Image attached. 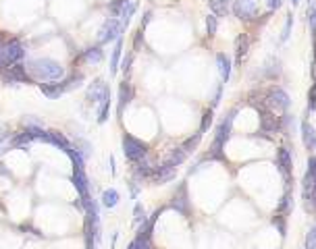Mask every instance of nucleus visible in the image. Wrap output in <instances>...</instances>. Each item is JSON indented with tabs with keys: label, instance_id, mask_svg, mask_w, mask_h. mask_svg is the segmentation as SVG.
I'll use <instances>...</instances> for the list:
<instances>
[{
	"label": "nucleus",
	"instance_id": "f257e3e1",
	"mask_svg": "<svg viewBox=\"0 0 316 249\" xmlns=\"http://www.w3.org/2000/svg\"><path fill=\"white\" fill-rule=\"evenodd\" d=\"M237 108L223 118V121L217 125V133H215V139H212V145H210V152L206 154V160H219V162H225L227 156H225V145L231 139V133H233V123H235V116H237Z\"/></svg>",
	"mask_w": 316,
	"mask_h": 249
},
{
	"label": "nucleus",
	"instance_id": "f03ea898",
	"mask_svg": "<svg viewBox=\"0 0 316 249\" xmlns=\"http://www.w3.org/2000/svg\"><path fill=\"white\" fill-rule=\"evenodd\" d=\"M27 73L32 75L34 81H60L65 79V67L52 58H34L27 63Z\"/></svg>",
	"mask_w": 316,
	"mask_h": 249
},
{
	"label": "nucleus",
	"instance_id": "7ed1b4c3",
	"mask_svg": "<svg viewBox=\"0 0 316 249\" xmlns=\"http://www.w3.org/2000/svg\"><path fill=\"white\" fill-rule=\"evenodd\" d=\"M27 56V48L19 37L4 39V44L0 46V71H4L11 65L23 63Z\"/></svg>",
	"mask_w": 316,
	"mask_h": 249
},
{
	"label": "nucleus",
	"instance_id": "20e7f679",
	"mask_svg": "<svg viewBox=\"0 0 316 249\" xmlns=\"http://www.w3.org/2000/svg\"><path fill=\"white\" fill-rule=\"evenodd\" d=\"M262 100L272 112H281V114L287 112L291 106V98L281 85H271L267 92L262 94Z\"/></svg>",
	"mask_w": 316,
	"mask_h": 249
},
{
	"label": "nucleus",
	"instance_id": "39448f33",
	"mask_svg": "<svg viewBox=\"0 0 316 249\" xmlns=\"http://www.w3.org/2000/svg\"><path fill=\"white\" fill-rule=\"evenodd\" d=\"M123 154H125V158L131 164H137V162H141V160H146V158H148V145L141 142V139L125 133L123 135Z\"/></svg>",
	"mask_w": 316,
	"mask_h": 249
},
{
	"label": "nucleus",
	"instance_id": "423d86ee",
	"mask_svg": "<svg viewBox=\"0 0 316 249\" xmlns=\"http://www.w3.org/2000/svg\"><path fill=\"white\" fill-rule=\"evenodd\" d=\"M123 32H125L123 21H121L119 17H108L106 21L102 23L100 32H98V44L104 46V44H110V42H117Z\"/></svg>",
	"mask_w": 316,
	"mask_h": 249
},
{
	"label": "nucleus",
	"instance_id": "0eeeda50",
	"mask_svg": "<svg viewBox=\"0 0 316 249\" xmlns=\"http://www.w3.org/2000/svg\"><path fill=\"white\" fill-rule=\"evenodd\" d=\"M0 81L6 85H19V83H32L34 79L27 73V65L17 63V65H11L8 69H4V71H0Z\"/></svg>",
	"mask_w": 316,
	"mask_h": 249
},
{
	"label": "nucleus",
	"instance_id": "6e6552de",
	"mask_svg": "<svg viewBox=\"0 0 316 249\" xmlns=\"http://www.w3.org/2000/svg\"><path fill=\"white\" fill-rule=\"evenodd\" d=\"M231 13L237 17L241 23H252L258 17V2L256 0H233L231 2Z\"/></svg>",
	"mask_w": 316,
	"mask_h": 249
},
{
	"label": "nucleus",
	"instance_id": "1a4fd4ad",
	"mask_svg": "<svg viewBox=\"0 0 316 249\" xmlns=\"http://www.w3.org/2000/svg\"><path fill=\"white\" fill-rule=\"evenodd\" d=\"M171 210H175V212H179V214H183V216H189V212H191V204H189V193H187V185L185 183H181L179 185V189L175 191V195H173V199H171Z\"/></svg>",
	"mask_w": 316,
	"mask_h": 249
},
{
	"label": "nucleus",
	"instance_id": "9d476101",
	"mask_svg": "<svg viewBox=\"0 0 316 249\" xmlns=\"http://www.w3.org/2000/svg\"><path fill=\"white\" fill-rule=\"evenodd\" d=\"M274 162H277V168H279V173L283 175V178L289 183V181H291V173H293V158H291V152H289L287 147H279Z\"/></svg>",
	"mask_w": 316,
	"mask_h": 249
},
{
	"label": "nucleus",
	"instance_id": "9b49d317",
	"mask_svg": "<svg viewBox=\"0 0 316 249\" xmlns=\"http://www.w3.org/2000/svg\"><path fill=\"white\" fill-rule=\"evenodd\" d=\"M175 177H177V168L165 160L162 164L154 166V173H152V178H150V181L154 183V185H165V183L173 181Z\"/></svg>",
	"mask_w": 316,
	"mask_h": 249
},
{
	"label": "nucleus",
	"instance_id": "f8f14e48",
	"mask_svg": "<svg viewBox=\"0 0 316 249\" xmlns=\"http://www.w3.org/2000/svg\"><path fill=\"white\" fill-rule=\"evenodd\" d=\"M44 143H50V145H54V147H58L60 152H65L67 156L71 154V149H73L75 145L69 142V139L63 135V133H58V131H46V135H44Z\"/></svg>",
	"mask_w": 316,
	"mask_h": 249
},
{
	"label": "nucleus",
	"instance_id": "ddd939ff",
	"mask_svg": "<svg viewBox=\"0 0 316 249\" xmlns=\"http://www.w3.org/2000/svg\"><path fill=\"white\" fill-rule=\"evenodd\" d=\"M71 183L75 185L79 197H88L90 193V178L86 175V168H73V175H71Z\"/></svg>",
	"mask_w": 316,
	"mask_h": 249
},
{
	"label": "nucleus",
	"instance_id": "4468645a",
	"mask_svg": "<svg viewBox=\"0 0 316 249\" xmlns=\"http://www.w3.org/2000/svg\"><path fill=\"white\" fill-rule=\"evenodd\" d=\"M108 94H110V87L102 81V79H96V81L88 87V100L91 104H100Z\"/></svg>",
	"mask_w": 316,
	"mask_h": 249
},
{
	"label": "nucleus",
	"instance_id": "2eb2a0df",
	"mask_svg": "<svg viewBox=\"0 0 316 249\" xmlns=\"http://www.w3.org/2000/svg\"><path fill=\"white\" fill-rule=\"evenodd\" d=\"M134 100V87H131V83H127V81H123L119 85V106H117V112H119V116L123 114V110H125V106H129V102Z\"/></svg>",
	"mask_w": 316,
	"mask_h": 249
},
{
	"label": "nucleus",
	"instance_id": "dca6fc26",
	"mask_svg": "<svg viewBox=\"0 0 316 249\" xmlns=\"http://www.w3.org/2000/svg\"><path fill=\"white\" fill-rule=\"evenodd\" d=\"M217 67H219V75H221V81L227 83L231 79V71H233V63L231 58L225 52H219L217 54Z\"/></svg>",
	"mask_w": 316,
	"mask_h": 249
},
{
	"label": "nucleus",
	"instance_id": "f3484780",
	"mask_svg": "<svg viewBox=\"0 0 316 249\" xmlns=\"http://www.w3.org/2000/svg\"><path fill=\"white\" fill-rule=\"evenodd\" d=\"M302 142L308 152H314L316 149V131L308 121H302Z\"/></svg>",
	"mask_w": 316,
	"mask_h": 249
},
{
	"label": "nucleus",
	"instance_id": "a211bd4d",
	"mask_svg": "<svg viewBox=\"0 0 316 249\" xmlns=\"http://www.w3.org/2000/svg\"><path fill=\"white\" fill-rule=\"evenodd\" d=\"M40 89L48 100H58L60 96L65 94V87L60 81H48V83H40Z\"/></svg>",
	"mask_w": 316,
	"mask_h": 249
},
{
	"label": "nucleus",
	"instance_id": "6ab92c4d",
	"mask_svg": "<svg viewBox=\"0 0 316 249\" xmlns=\"http://www.w3.org/2000/svg\"><path fill=\"white\" fill-rule=\"evenodd\" d=\"M248 48H250V37L248 34H239L235 39V65H241L243 58L248 54Z\"/></svg>",
	"mask_w": 316,
	"mask_h": 249
},
{
	"label": "nucleus",
	"instance_id": "aec40b11",
	"mask_svg": "<svg viewBox=\"0 0 316 249\" xmlns=\"http://www.w3.org/2000/svg\"><path fill=\"white\" fill-rule=\"evenodd\" d=\"M102 58H104V50H102V46H91V48H88V50L81 52V61H86L90 65L102 63Z\"/></svg>",
	"mask_w": 316,
	"mask_h": 249
},
{
	"label": "nucleus",
	"instance_id": "412c9836",
	"mask_svg": "<svg viewBox=\"0 0 316 249\" xmlns=\"http://www.w3.org/2000/svg\"><path fill=\"white\" fill-rule=\"evenodd\" d=\"M121 56H123V37H119L115 42V50L113 54H110V75H117L119 67H121Z\"/></svg>",
	"mask_w": 316,
	"mask_h": 249
},
{
	"label": "nucleus",
	"instance_id": "4be33fe9",
	"mask_svg": "<svg viewBox=\"0 0 316 249\" xmlns=\"http://www.w3.org/2000/svg\"><path fill=\"white\" fill-rule=\"evenodd\" d=\"M102 206L104 208H108V210H113V208H117L119 206V199H121V195H119V191L117 189H104V191H102Z\"/></svg>",
	"mask_w": 316,
	"mask_h": 249
},
{
	"label": "nucleus",
	"instance_id": "5701e85b",
	"mask_svg": "<svg viewBox=\"0 0 316 249\" xmlns=\"http://www.w3.org/2000/svg\"><path fill=\"white\" fill-rule=\"evenodd\" d=\"M229 2H233V0H208V6L217 17H227L231 13Z\"/></svg>",
	"mask_w": 316,
	"mask_h": 249
},
{
	"label": "nucleus",
	"instance_id": "b1692460",
	"mask_svg": "<svg viewBox=\"0 0 316 249\" xmlns=\"http://www.w3.org/2000/svg\"><path fill=\"white\" fill-rule=\"evenodd\" d=\"M279 75H281V61H279L277 56H271L269 63H267V67H264V77L277 79Z\"/></svg>",
	"mask_w": 316,
	"mask_h": 249
},
{
	"label": "nucleus",
	"instance_id": "393cba45",
	"mask_svg": "<svg viewBox=\"0 0 316 249\" xmlns=\"http://www.w3.org/2000/svg\"><path fill=\"white\" fill-rule=\"evenodd\" d=\"M187 158H189V154H187V152H185V149H183V147L179 145V147H175V149H173V152L169 154V158H167V162H169V164H173V166H175V168H177V166H181L183 162H185V160H187Z\"/></svg>",
	"mask_w": 316,
	"mask_h": 249
},
{
	"label": "nucleus",
	"instance_id": "a878e982",
	"mask_svg": "<svg viewBox=\"0 0 316 249\" xmlns=\"http://www.w3.org/2000/svg\"><path fill=\"white\" fill-rule=\"evenodd\" d=\"M29 143H32V139L27 137L25 131H21V133H15L11 137V143H8V147H11V149H27Z\"/></svg>",
	"mask_w": 316,
	"mask_h": 249
},
{
	"label": "nucleus",
	"instance_id": "bb28decb",
	"mask_svg": "<svg viewBox=\"0 0 316 249\" xmlns=\"http://www.w3.org/2000/svg\"><path fill=\"white\" fill-rule=\"evenodd\" d=\"M84 75L81 73H73L71 77H67V79H60V83H63V87H65V94L67 92H73V89H77L81 83H84Z\"/></svg>",
	"mask_w": 316,
	"mask_h": 249
},
{
	"label": "nucleus",
	"instance_id": "cd10ccee",
	"mask_svg": "<svg viewBox=\"0 0 316 249\" xmlns=\"http://www.w3.org/2000/svg\"><path fill=\"white\" fill-rule=\"evenodd\" d=\"M293 210V199H291V193L287 191L283 197H281V202L277 206V210H274V214H281V216H289Z\"/></svg>",
	"mask_w": 316,
	"mask_h": 249
},
{
	"label": "nucleus",
	"instance_id": "c85d7f7f",
	"mask_svg": "<svg viewBox=\"0 0 316 249\" xmlns=\"http://www.w3.org/2000/svg\"><path fill=\"white\" fill-rule=\"evenodd\" d=\"M108 114H110V94L98 104V118H96V121H98L100 125L106 123V121H108Z\"/></svg>",
	"mask_w": 316,
	"mask_h": 249
},
{
	"label": "nucleus",
	"instance_id": "c756f323",
	"mask_svg": "<svg viewBox=\"0 0 316 249\" xmlns=\"http://www.w3.org/2000/svg\"><path fill=\"white\" fill-rule=\"evenodd\" d=\"M202 135H204V133H202V131H198L196 135H191V137H187V139H185V142H183V143H181V147H183V149H185V152H187V154L191 156L193 152H196V147L200 145V142H202Z\"/></svg>",
	"mask_w": 316,
	"mask_h": 249
},
{
	"label": "nucleus",
	"instance_id": "7c9ffc66",
	"mask_svg": "<svg viewBox=\"0 0 316 249\" xmlns=\"http://www.w3.org/2000/svg\"><path fill=\"white\" fill-rule=\"evenodd\" d=\"M135 11H137V2H134V0H127V4L123 6V13H121V21H123V25L127 27L129 25V21H131V17L135 15Z\"/></svg>",
	"mask_w": 316,
	"mask_h": 249
},
{
	"label": "nucleus",
	"instance_id": "2f4dec72",
	"mask_svg": "<svg viewBox=\"0 0 316 249\" xmlns=\"http://www.w3.org/2000/svg\"><path fill=\"white\" fill-rule=\"evenodd\" d=\"M217 29H219V17L215 13H210L206 17V36L208 37H215L217 36Z\"/></svg>",
	"mask_w": 316,
	"mask_h": 249
},
{
	"label": "nucleus",
	"instance_id": "473e14b6",
	"mask_svg": "<svg viewBox=\"0 0 316 249\" xmlns=\"http://www.w3.org/2000/svg\"><path fill=\"white\" fill-rule=\"evenodd\" d=\"M212 118H215V108H206L204 110V114H202V125H200V131L202 133H206L208 129H210V125H212Z\"/></svg>",
	"mask_w": 316,
	"mask_h": 249
},
{
	"label": "nucleus",
	"instance_id": "72a5a7b5",
	"mask_svg": "<svg viewBox=\"0 0 316 249\" xmlns=\"http://www.w3.org/2000/svg\"><path fill=\"white\" fill-rule=\"evenodd\" d=\"M272 224L277 226V231L281 237L287 235V216H281V214H274L272 216Z\"/></svg>",
	"mask_w": 316,
	"mask_h": 249
},
{
	"label": "nucleus",
	"instance_id": "f704fd0d",
	"mask_svg": "<svg viewBox=\"0 0 316 249\" xmlns=\"http://www.w3.org/2000/svg\"><path fill=\"white\" fill-rule=\"evenodd\" d=\"M127 4V0H113V2L108 4V11H110V17H121L123 13V6Z\"/></svg>",
	"mask_w": 316,
	"mask_h": 249
},
{
	"label": "nucleus",
	"instance_id": "c9c22d12",
	"mask_svg": "<svg viewBox=\"0 0 316 249\" xmlns=\"http://www.w3.org/2000/svg\"><path fill=\"white\" fill-rule=\"evenodd\" d=\"M144 220H146V210H144V206H141L139 202H135V208H134V222L139 226Z\"/></svg>",
	"mask_w": 316,
	"mask_h": 249
},
{
	"label": "nucleus",
	"instance_id": "e433bc0d",
	"mask_svg": "<svg viewBox=\"0 0 316 249\" xmlns=\"http://www.w3.org/2000/svg\"><path fill=\"white\" fill-rule=\"evenodd\" d=\"M291 25H293V15L289 13L287 19H285V27H283V34H281V42H287L289 36H291Z\"/></svg>",
	"mask_w": 316,
	"mask_h": 249
},
{
	"label": "nucleus",
	"instance_id": "4c0bfd02",
	"mask_svg": "<svg viewBox=\"0 0 316 249\" xmlns=\"http://www.w3.org/2000/svg\"><path fill=\"white\" fill-rule=\"evenodd\" d=\"M308 110H316V81H314L312 89L308 92Z\"/></svg>",
	"mask_w": 316,
	"mask_h": 249
},
{
	"label": "nucleus",
	"instance_id": "58836bf2",
	"mask_svg": "<svg viewBox=\"0 0 316 249\" xmlns=\"http://www.w3.org/2000/svg\"><path fill=\"white\" fill-rule=\"evenodd\" d=\"M141 44H144V29L139 27V32H137L135 37H134V52H137V50L141 48Z\"/></svg>",
	"mask_w": 316,
	"mask_h": 249
},
{
	"label": "nucleus",
	"instance_id": "ea45409f",
	"mask_svg": "<svg viewBox=\"0 0 316 249\" xmlns=\"http://www.w3.org/2000/svg\"><path fill=\"white\" fill-rule=\"evenodd\" d=\"M131 63H134V54H127L123 58V63H121V69H123L125 75H129V71H131Z\"/></svg>",
	"mask_w": 316,
	"mask_h": 249
},
{
	"label": "nucleus",
	"instance_id": "a19ab883",
	"mask_svg": "<svg viewBox=\"0 0 316 249\" xmlns=\"http://www.w3.org/2000/svg\"><path fill=\"white\" fill-rule=\"evenodd\" d=\"M75 147L79 149L81 154H84V158L88 160V158H90V154H91V152H90V143H88V142H77V143H75Z\"/></svg>",
	"mask_w": 316,
	"mask_h": 249
},
{
	"label": "nucleus",
	"instance_id": "79ce46f5",
	"mask_svg": "<svg viewBox=\"0 0 316 249\" xmlns=\"http://www.w3.org/2000/svg\"><path fill=\"white\" fill-rule=\"evenodd\" d=\"M306 173H310V175L316 178V156H314V154L308 158V171H306Z\"/></svg>",
	"mask_w": 316,
	"mask_h": 249
},
{
	"label": "nucleus",
	"instance_id": "37998d69",
	"mask_svg": "<svg viewBox=\"0 0 316 249\" xmlns=\"http://www.w3.org/2000/svg\"><path fill=\"white\" fill-rule=\"evenodd\" d=\"M152 17H154V15H152V11H146L144 15H141V23H139V27H141V29H146V27H148V23L152 21Z\"/></svg>",
	"mask_w": 316,
	"mask_h": 249
},
{
	"label": "nucleus",
	"instance_id": "c03bdc74",
	"mask_svg": "<svg viewBox=\"0 0 316 249\" xmlns=\"http://www.w3.org/2000/svg\"><path fill=\"white\" fill-rule=\"evenodd\" d=\"M267 4H269V11H279L283 6V0H267Z\"/></svg>",
	"mask_w": 316,
	"mask_h": 249
},
{
	"label": "nucleus",
	"instance_id": "a18cd8bd",
	"mask_svg": "<svg viewBox=\"0 0 316 249\" xmlns=\"http://www.w3.org/2000/svg\"><path fill=\"white\" fill-rule=\"evenodd\" d=\"M4 139H8V133H0V152H2V143Z\"/></svg>",
	"mask_w": 316,
	"mask_h": 249
},
{
	"label": "nucleus",
	"instance_id": "49530a36",
	"mask_svg": "<svg viewBox=\"0 0 316 249\" xmlns=\"http://www.w3.org/2000/svg\"><path fill=\"white\" fill-rule=\"evenodd\" d=\"M110 175H115V158L110 156Z\"/></svg>",
	"mask_w": 316,
	"mask_h": 249
},
{
	"label": "nucleus",
	"instance_id": "de8ad7c7",
	"mask_svg": "<svg viewBox=\"0 0 316 249\" xmlns=\"http://www.w3.org/2000/svg\"><path fill=\"white\" fill-rule=\"evenodd\" d=\"M86 249H96V241H86Z\"/></svg>",
	"mask_w": 316,
	"mask_h": 249
},
{
	"label": "nucleus",
	"instance_id": "09e8293b",
	"mask_svg": "<svg viewBox=\"0 0 316 249\" xmlns=\"http://www.w3.org/2000/svg\"><path fill=\"white\" fill-rule=\"evenodd\" d=\"M291 4L295 6V4H300V0H291Z\"/></svg>",
	"mask_w": 316,
	"mask_h": 249
},
{
	"label": "nucleus",
	"instance_id": "8fccbe9b",
	"mask_svg": "<svg viewBox=\"0 0 316 249\" xmlns=\"http://www.w3.org/2000/svg\"><path fill=\"white\" fill-rule=\"evenodd\" d=\"M314 187H316V178H314Z\"/></svg>",
	"mask_w": 316,
	"mask_h": 249
},
{
	"label": "nucleus",
	"instance_id": "3c124183",
	"mask_svg": "<svg viewBox=\"0 0 316 249\" xmlns=\"http://www.w3.org/2000/svg\"><path fill=\"white\" fill-rule=\"evenodd\" d=\"M314 156H316V149H314Z\"/></svg>",
	"mask_w": 316,
	"mask_h": 249
}]
</instances>
